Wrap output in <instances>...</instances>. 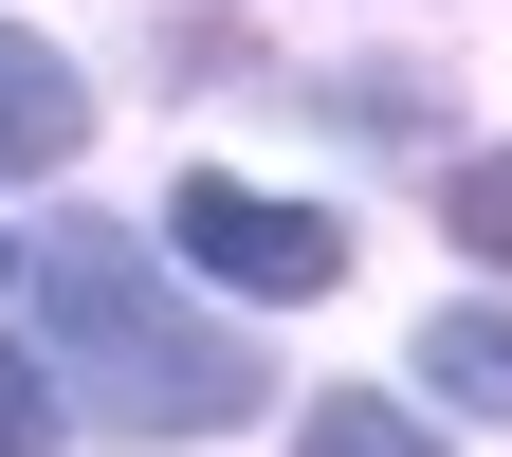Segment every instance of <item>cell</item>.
I'll use <instances>...</instances> for the list:
<instances>
[{"mask_svg": "<svg viewBox=\"0 0 512 457\" xmlns=\"http://www.w3.org/2000/svg\"><path fill=\"white\" fill-rule=\"evenodd\" d=\"M421 384H439V403H512V311H439V330H421Z\"/></svg>", "mask_w": 512, "mask_h": 457, "instance_id": "5", "label": "cell"}, {"mask_svg": "<svg viewBox=\"0 0 512 457\" xmlns=\"http://www.w3.org/2000/svg\"><path fill=\"white\" fill-rule=\"evenodd\" d=\"M439 220H458L494 275H512V165H458V183H439Z\"/></svg>", "mask_w": 512, "mask_h": 457, "instance_id": "6", "label": "cell"}, {"mask_svg": "<svg viewBox=\"0 0 512 457\" xmlns=\"http://www.w3.org/2000/svg\"><path fill=\"white\" fill-rule=\"evenodd\" d=\"M0 457H55V366L0 348Z\"/></svg>", "mask_w": 512, "mask_h": 457, "instance_id": "7", "label": "cell"}, {"mask_svg": "<svg viewBox=\"0 0 512 457\" xmlns=\"http://www.w3.org/2000/svg\"><path fill=\"white\" fill-rule=\"evenodd\" d=\"M37 348H55V403H92L110 439H220L275 403V366H256V330H220V311H183L147 256H128L110 220H55L37 256Z\"/></svg>", "mask_w": 512, "mask_h": 457, "instance_id": "1", "label": "cell"}, {"mask_svg": "<svg viewBox=\"0 0 512 457\" xmlns=\"http://www.w3.org/2000/svg\"><path fill=\"white\" fill-rule=\"evenodd\" d=\"M165 238L202 256V275H238L256 311H311V293H348V220H330V202H275V183H220V165L165 202Z\"/></svg>", "mask_w": 512, "mask_h": 457, "instance_id": "2", "label": "cell"}, {"mask_svg": "<svg viewBox=\"0 0 512 457\" xmlns=\"http://www.w3.org/2000/svg\"><path fill=\"white\" fill-rule=\"evenodd\" d=\"M293 457H439V421H403L384 384H348V403H293Z\"/></svg>", "mask_w": 512, "mask_h": 457, "instance_id": "4", "label": "cell"}, {"mask_svg": "<svg viewBox=\"0 0 512 457\" xmlns=\"http://www.w3.org/2000/svg\"><path fill=\"white\" fill-rule=\"evenodd\" d=\"M0 275H19V256H0Z\"/></svg>", "mask_w": 512, "mask_h": 457, "instance_id": "8", "label": "cell"}, {"mask_svg": "<svg viewBox=\"0 0 512 457\" xmlns=\"http://www.w3.org/2000/svg\"><path fill=\"white\" fill-rule=\"evenodd\" d=\"M74 147H92V74L0 19V183H37V165H74Z\"/></svg>", "mask_w": 512, "mask_h": 457, "instance_id": "3", "label": "cell"}]
</instances>
